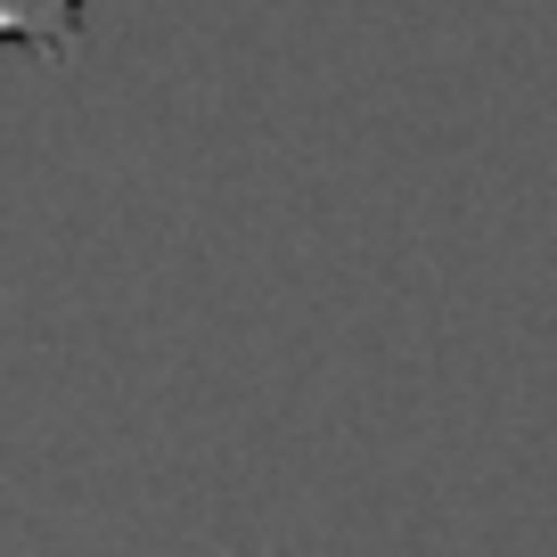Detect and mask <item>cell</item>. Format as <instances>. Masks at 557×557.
I'll use <instances>...</instances> for the list:
<instances>
[{
	"label": "cell",
	"mask_w": 557,
	"mask_h": 557,
	"mask_svg": "<svg viewBox=\"0 0 557 557\" xmlns=\"http://www.w3.org/2000/svg\"><path fill=\"white\" fill-rule=\"evenodd\" d=\"M83 9L90 0H0V41L41 50V58H66L74 34H83Z\"/></svg>",
	"instance_id": "1"
}]
</instances>
